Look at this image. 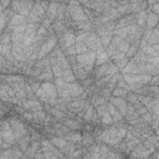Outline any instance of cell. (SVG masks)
I'll use <instances>...</instances> for the list:
<instances>
[{
    "label": "cell",
    "mask_w": 159,
    "mask_h": 159,
    "mask_svg": "<svg viewBox=\"0 0 159 159\" xmlns=\"http://www.w3.org/2000/svg\"><path fill=\"white\" fill-rule=\"evenodd\" d=\"M40 101L45 102V103H48L51 99H56L57 98V88L55 86V83H51V82H43L40 84V88L36 91L35 93Z\"/></svg>",
    "instance_id": "6da1fadb"
},
{
    "label": "cell",
    "mask_w": 159,
    "mask_h": 159,
    "mask_svg": "<svg viewBox=\"0 0 159 159\" xmlns=\"http://www.w3.org/2000/svg\"><path fill=\"white\" fill-rule=\"evenodd\" d=\"M76 62H77L78 66H81L82 68H84L89 73L93 70V66H94V62H96V52L87 51L84 53L76 55Z\"/></svg>",
    "instance_id": "7a4b0ae2"
},
{
    "label": "cell",
    "mask_w": 159,
    "mask_h": 159,
    "mask_svg": "<svg viewBox=\"0 0 159 159\" xmlns=\"http://www.w3.org/2000/svg\"><path fill=\"white\" fill-rule=\"evenodd\" d=\"M10 6L15 11V14H19V15L27 17L32 6H34V2L32 1H11Z\"/></svg>",
    "instance_id": "3957f363"
},
{
    "label": "cell",
    "mask_w": 159,
    "mask_h": 159,
    "mask_svg": "<svg viewBox=\"0 0 159 159\" xmlns=\"http://www.w3.org/2000/svg\"><path fill=\"white\" fill-rule=\"evenodd\" d=\"M9 123L11 125V129L14 132V135H15L16 140L21 139L22 137H25L27 134V128H26V125L20 119L12 117V118H9Z\"/></svg>",
    "instance_id": "277c9868"
},
{
    "label": "cell",
    "mask_w": 159,
    "mask_h": 159,
    "mask_svg": "<svg viewBox=\"0 0 159 159\" xmlns=\"http://www.w3.org/2000/svg\"><path fill=\"white\" fill-rule=\"evenodd\" d=\"M56 43H57V40H56V37L55 36H48L42 43H41V46H40V48H39V53H37V58L40 60V58H43V57H46L50 52H52V50L55 48V46H56Z\"/></svg>",
    "instance_id": "5b68a950"
},
{
    "label": "cell",
    "mask_w": 159,
    "mask_h": 159,
    "mask_svg": "<svg viewBox=\"0 0 159 159\" xmlns=\"http://www.w3.org/2000/svg\"><path fill=\"white\" fill-rule=\"evenodd\" d=\"M0 138L2 139V142L10 143L11 145H12V144L16 142L15 135H14V132H12L11 125H10V123H9V119H7V120L1 122V128H0Z\"/></svg>",
    "instance_id": "8992f818"
},
{
    "label": "cell",
    "mask_w": 159,
    "mask_h": 159,
    "mask_svg": "<svg viewBox=\"0 0 159 159\" xmlns=\"http://www.w3.org/2000/svg\"><path fill=\"white\" fill-rule=\"evenodd\" d=\"M118 71L119 70L114 66L113 62H107V63L97 67V70H96V77L98 80V78H102V77H106V76H113V75H117Z\"/></svg>",
    "instance_id": "52a82bcc"
},
{
    "label": "cell",
    "mask_w": 159,
    "mask_h": 159,
    "mask_svg": "<svg viewBox=\"0 0 159 159\" xmlns=\"http://www.w3.org/2000/svg\"><path fill=\"white\" fill-rule=\"evenodd\" d=\"M84 43H86L88 51H93V52H96V51H98V50L104 48V47L102 46V43H101L99 37H98L97 34H94V32H89V34H88V36H87Z\"/></svg>",
    "instance_id": "ba28073f"
},
{
    "label": "cell",
    "mask_w": 159,
    "mask_h": 159,
    "mask_svg": "<svg viewBox=\"0 0 159 159\" xmlns=\"http://www.w3.org/2000/svg\"><path fill=\"white\" fill-rule=\"evenodd\" d=\"M153 152H155V150L147 149L143 144H139L129 154H130V159H147L153 154Z\"/></svg>",
    "instance_id": "9c48e42d"
},
{
    "label": "cell",
    "mask_w": 159,
    "mask_h": 159,
    "mask_svg": "<svg viewBox=\"0 0 159 159\" xmlns=\"http://www.w3.org/2000/svg\"><path fill=\"white\" fill-rule=\"evenodd\" d=\"M109 46H112L113 48L118 50V51L122 52V53H125L127 50L129 48L130 43H129L127 40H123V39H120V37H118V36H113Z\"/></svg>",
    "instance_id": "30bf717a"
},
{
    "label": "cell",
    "mask_w": 159,
    "mask_h": 159,
    "mask_svg": "<svg viewBox=\"0 0 159 159\" xmlns=\"http://www.w3.org/2000/svg\"><path fill=\"white\" fill-rule=\"evenodd\" d=\"M75 40H76V35L73 31L71 30H66L62 36H61V43H62V48L63 47H73L75 46Z\"/></svg>",
    "instance_id": "8fae6325"
},
{
    "label": "cell",
    "mask_w": 159,
    "mask_h": 159,
    "mask_svg": "<svg viewBox=\"0 0 159 159\" xmlns=\"http://www.w3.org/2000/svg\"><path fill=\"white\" fill-rule=\"evenodd\" d=\"M27 21V17L22 16V15H19V14H12L7 21V29L9 30H14L15 27L25 24Z\"/></svg>",
    "instance_id": "7c38bea8"
},
{
    "label": "cell",
    "mask_w": 159,
    "mask_h": 159,
    "mask_svg": "<svg viewBox=\"0 0 159 159\" xmlns=\"http://www.w3.org/2000/svg\"><path fill=\"white\" fill-rule=\"evenodd\" d=\"M111 104L124 117L125 116V111H127V101L123 98H118V97H111Z\"/></svg>",
    "instance_id": "4fadbf2b"
},
{
    "label": "cell",
    "mask_w": 159,
    "mask_h": 159,
    "mask_svg": "<svg viewBox=\"0 0 159 159\" xmlns=\"http://www.w3.org/2000/svg\"><path fill=\"white\" fill-rule=\"evenodd\" d=\"M24 153L20 149H5L0 153V159H20Z\"/></svg>",
    "instance_id": "5bb4252c"
},
{
    "label": "cell",
    "mask_w": 159,
    "mask_h": 159,
    "mask_svg": "<svg viewBox=\"0 0 159 159\" xmlns=\"http://www.w3.org/2000/svg\"><path fill=\"white\" fill-rule=\"evenodd\" d=\"M66 88H67V92H68V94L71 96V98H72V97H73V98H77V97H80V96L83 93V87H82L81 84H78L77 82L67 83Z\"/></svg>",
    "instance_id": "9a60e30c"
},
{
    "label": "cell",
    "mask_w": 159,
    "mask_h": 159,
    "mask_svg": "<svg viewBox=\"0 0 159 159\" xmlns=\"http://www.w3.org/2000/svg\"><path fill=\"white\" fill-rule=\"evenodd\" d=\"M71 70H72V72H73V75H75L76 80H81V81H84L86 78H88V75H89V73H88V72H87L84 68H82L81 66H78L77 63L72 65Z\"/></svg>",
    "instance_id": "2e32d148"
},
{
    "label": "cell",
    "mask_w": 159,
    "mask_h": 159,
    "mask_svg": "<svg viewBox=\"0 0 159 159\" xmlns=\"http://www.w3.org/2000/svg\"><path fill=\"white\" fill-rule=\"evenodd\" d=\"M22 107L25 109H27L29 112H36V111H41L42 109V104L41 102L36 101V99H27L25 102H22Z\"/></svg>",
    "instance_id": "e0dca14e"
},
{
    "label": "cell",
    "mask_w": 159,
    "mask_h": 159,
    "mask_svg": "<svg viewBox=\"0 0 159 159\" xmlns=\"http://www.w3.org/2000/svg\"><path fill=\"white\" fill-rule=\"evenodd\" d=\"M40 150V142L39 140H31L29 148L25 152V157H27L29 159H34V157L36 155V153Z\"/></svg>",
    "instance_id": "ac0fdd59"
},
{
    "label": "cell",
    "mask_w": 159,
    "mask_h": 159,
    "mask_svg": "<svg viewBox=\"0 0 159 159\" xmlns=\"http://www.w3.org/2000/svg\"><path fill=\"white\" fill-rule=\"evenodd\" d=\"M50 142H51V144L52 145H55L61 153L65 150V148L68 145V142L63 138V137H52L51 139H50Z\"/></svg>",
    "instance_id": "d6986e66"
},
{
    "label": "cell",
    "mask_w": 159,
    "mask_h": 159,
    "mask_svg": "<svg viewBox=\"0 0 159 159\" xmlns=\"http://www.w3.org/2000/svg\"><path fill=\"white\" fill-rule=\"evenodd\" d=\"M158 20H159V16L157 14H153L150 11H148V15H147V20H145V26L148 27V30H153L157 27L158 25Z\"/></svg>",
    "instance_id": "ffe728a7"
},
{
    "label": "cell",
    "mask_w": 159,
    "mask_h": 159,
    "mask_svg": "<svg viewBox=\"0 0 159 159\" xmlns=\"http://www.w3.org/2000/svg\"><path fill=\"white\" fill-rule=\"evenodd\" d=\"M108 60H109V57H108V55H107L104 48L96 51V62H94L96 66H102V65L107 63Z\"/></svg>",
    "instance_id": "44dd1931"
},
{
    "label": "cell",
    "mask_w": 159,
    "mask_h": 159,
    "mask_svg": "<svg viewBox=\"0 0 159 159\" xmlns=\"http://www.w3.org/2000/svg\"><path fill=\"white\" fill-rule=\"evenodd\" d=\"M58 5H60V2H50L48 4V7L46 10V15H47V19H50L51 21H53L55 19H57Z\"/></svg>",
    "instance_id": "7402d4cb"
},
{
    "label": "cell",
    "mask_w": 159,
    "mask_h": 159,
    "mask_svg": "<svg viewBox=\"0 0 159 159\" xmlns=\"http://www.w3.org/2000/svg\"><path fill=\"white\" fill-rule=\"evenodd\" d=\"M63 138H65L67 142L72 143V144H78V143H81V142H82V134H81L80 132H77V130L68 132Z\"/></svg>",
    "instance_id": "603a6c76"
},
{
    "label": "cell",
    "mask_w": 159,
    "mask_h": 159,
    "mask_svg": "<svg viewBox=\"0 0 159 159\" xmlns=\"http://www.w3.org/2000/svg\"><path fill=\"white\" fill-rule=\"evenodd\" d=\"M106 108H107V112L111 114V117L113 118V122H120L123 119V116L111 104V103H107L106 104Z\"/></svg>",
    "instance_id": "cb8c5ba5"
},
{
    "label": "cell",
    "mask_w": 159,
    "mask_h": 159,
    "mask_svg": "<svg viewBox=\"0 0 159 159\" xmlns=\"http://www.w3.org/2000/svg\"><path fill=\"white\" fill-rule=\"evenodd\" d=\"M129 9L133 12H139L147 9V2L145 1H129Z\"/></svg>",
    "instance_id": "d4e9b609"
},
{
    "label": "cell",
    "mask_w": 159,
    "mask_h": 159,
    "mask_svg": "<svg viewBox=\"0 0 159 159\" xmlns=\"http://www.w3.org/2000/svg\"><path fill=\"white\" fill-rule=\"evenodd\" d=\"M30 143H31V137H30V134H26L25 137H22L21 139H19V140H17L19 149H20L22 153H25V152H26V149L29 148Z\"/></svg>",
    "instance_id": "484cf974"
},
{
    "label": "cell",
    "mask_w": 159,
    "mask_h": 159,
    "mask_svg": "<svg viewBox=\"0 0 159 159\" xmlns=\"http://www.w3.org/2000/svg\"><path fill=\"white\" fill-rule=\"evenodd\" d=\"M148 9H145V10H143V11H139L138 14H137V16H134L135 17V20H137V26L138 27H142V26H145V20H147V15H148Z\"/></svg>",
    "instance_id": "4316f807"
},
{
    "label": "cell",
    "mask_w": 159,
    "mask_h": 159,
    "mask_svg": "<svg viewBox=\"0 0 159 159\" xmlns=\"http://www.w3.org/2000/svg\"><path fill=\"white\" fill-rule=\"evenodd\" d=\"M62 80L66 83H73V82H76V77H75V75H73V72H72L71 68L63 70V72H62Z\"/></svg>",
    "instance_id": "83f0119b"
},
{
    "label": "cell",
    "mask_w": 159,
    "mask_h": 159,
    "mask_svg": "<svg viewBox=\"0 0 159 159\" xmlns=\"http://www.w3.org/2000/svg\"><path fill=\"white\" fill-rule=\"evenodd\" d=\"M63 125H65L68 130H70V129L77 130V129L81 128V124H80L76 119H65V120H63Z\"/></svg>",
    "instance_id": "f1b7e54d"
},
{
    "label": "cell",
    "mask_w": 159,
    "mask_h": 159,
    "mask_svg": "<svg viewBox=\"0 0 159 159\" xmlns=\"http://www.w3.org/2000/svg\"><path fill=\"white\" fill-rule=\"evenodd\" d=\"M52 30H55L56 32H60V34H63L66 31V26H65V22L61 21V20H55L52 22Z\"/></svg>",
    "instance_id": "f546056e"
},
{
    "label": "cell",
    "mask_w": 159,
    "mask_h": 159,
    "mask_svg": "<svg viewBox=\"0 0 159 159\" xmlns=\"http://www.w3.org/2000/svg\"><path fill=\"white\" fill-rule=\"evenodd\" d=\"M123 154L120 153V152H118V150H108L107 152V154L103 157V159H123Z\"/></svg>",
    "instance_id": "4dcf8cb0"
},
{
    "label": "cell",
    "mask_w": 159,
    "mask_h": 159,
    "mask_svg": "<svg viewBox=\"0 0 159 159\" xmlns=\"http://www.w3.org/2000/svg\"><path fill=\"white\" fill-rule=\"evenodd\" d=\"M125 99L129 102V104H135L139 102V94L135 92H128L125 96Z\"/></svg>",
    "instance_id": "1f68e13d"
},
{
    "label": "cell",
    "mask_w": 159,
    "mask_h": 159,
    "mask_svg": "<svg viewBox=\"0 0 159 159\" xmlns=\"http://www.w3.org/2000/svg\"><path fill=\"white\" fill-rule=\"evenodd\" d=\"M127 93H128V91H125V89H123V88H113V91H112V97H118V98H125V96H127Z\"/></svg>",
    "instance_id": "d6a6232c"
},
{
    "label": "cell",
    "mask_w": 159,
    "mask_h": 159,
    "mask_svg": "<svg viewBox=\"0 0 159 159\" xmlns=\"http://www.w3.org/2000/svg\"><path fill=\"white\" fill-rule=\"evenodd\" d=\"M76 26H77L80 30H82V31L89 32V30H91V27H92V24H91V21H89V20H87V21H82V22L76 24Z\"/></svg>",
    "instance_id": "836d02e7"
},
{
    "label": "cell",
    "mask_w": 159,
    "mask_h": 159,
    "mask_svg": "<svg viewBox=\"0 0 159 159\" xmlns=\"http://www.w3.org/2000/svg\"><path fill=\"white\" fill-rule=\"evenodd\" d=\"M94 114H96V112H94L93 107H87V108H86V113L83 114V119H84L86 122H89V120L93 119V116H94Z\"/></svg>",
    "instance_id": "e575fe53"
},
{
    "label": "cell",
    "mask_w": 159,
    "mask_h": 159,
    "mask_svg": "<svg viewBox=\"0 0 159 159\" xmlns=\"http://www.w3.org/2000/svg\"><path fill=\"white\" fill-rule=\"evenodd\" d=\"M0 43L1 45H11V35L9 32H2L0 35Z\"/></svg>",
    "instance_id": "d590c367"
},
{
    "label": "cell",
    "mask_w": 159,
    "mask_h": 159,
    "mask_svg": "<svg viewBox=\"0 0 159 159\" xmlns=\"http://www.w3.org/2000/svg\"><path fill=\"white\" fill-rule=\"evenodd\" d=\"M53 77V75H52V72H51V70H47V71H43V72H41L39 76H37V78L39 80H41V81H48V80H51Z\"/></svg>",
    "instance_id": "8d00e7d4"
},
{
    "label": "cell",
    "mask_w": 159,
    "mask_h": 159,
    "mask_svg": "<svg viewBox=\"0 0 159 159\" xmlns=\"http://www.w3.org/2000/svg\"><path fill=\"white\" fill-rule=\"evenodd\" d=\"M137 51H138V46H135V45H130L129 46V48L127 50V52L124 53V56L129 60V58H133V56L137 53Z\"/></svg>",
    "instance_id": "74e56055"
},
{
    "label": "cell",
    "mask_w": 159,
    "mask_h": 159,
    "mask_svg": "<svg viewBox=\"0 0 159 159\" xmlns=\"http://www.w3.org/2000/svg\"><path fill=\"white\" fill-rule=\"evenodd\" d=\"M92 142H93V137H92L91 134H88V132H86L84 134H82V142H81V143H82L84 147L92 144Z\"/></svg>",
    "instance_id": "f35d334b"
},
{
    "label": "cell",
    "mask_w": 159,
    "mask_h": 159,
    "mask_svg": "<svg viewBox=\"0 0 159 159\" xmlns=\"http://www.w3.org/2000/svg\"><path fill=\"white\" fill-rule=\"evenodd\" d=\"M7 21H9V19H7L6 12H1L0 14V32L7 26Z\"/></svg>",
    "instance_id": "ab89813d"
},
{
    "label": "cell",
    "mask_w": 159,
    "mask_h": 159,
    "mask_svg": "<svg viewBox=\"0 0 159 159\" xmlns=\"http://www.w3.org/2000/svg\"><path fill=\"white\" fill-rule=\"evenodd\" d=\"M101 122H102L103 124H112V123H113V118H112L111 114L106 111V112L101 116Z\"/></svg>",
    "instance_id": "60d3db41"
},
{
    "label": "cell",
    "mask_w": 159,
    "mask_h": 159,
    "mask_svg": "<svg viewBox=\"0 0 159 159\" xmlns=\"http://www.w3.org/2000/svg\"><path fill=\"white\" fill-rule=\"evenodd\" d=\"M128 58L127 57H124V58H120V60H117V61H113V63H114V66L118 68V70H122L127 63H128Z\"/></svg>",
    "instance_id": "b9f144b4"
},
{
    "label": "cell",
    "mask_w": 159,
    "mask_h": 159,
    "mask_svg": "<svg viewBox=\"0 0 159 159\" xmlns=\"http://www.w3.org/2000/svg\"><path fill=\"white\" fill-rule=\"evenodd\" d=\"M92 103H93V106L97 108L98 106L107 104V99H106V98H103V97H96V98H93V99H92Z\"/></svg>",
    "instance_id": "7bdbcfd3"
},
{
    "label": "cell",
    "mask_w": 159,
    "mask_h": 159,
    "mask_svg": "<svg viewBox=\"0 0 159 159\" xmlns=\"http://www.w3.org/2000/svg\"><path fill=\"white\" fill-rule=\"evenodd\" d=\"M48 112H50L51 114H53L57 119H60V118H63V117H65V113H63L62 111H60V108H50V109H48Z\"/></svg>",
    "instance_id": "ee69618b"
},
{
    "label": "cell",
    "mask_w": 159,
    "mask_h": 159,
    "mask_svg": "<svg viewBox=\"0 0 159 159\" xmlns=\"http://www.w3.org/2000/svg\"><path fill=\"white\" fill-rule=\"evenodd\" d=\"M140 119H142V120H144L145 123H152L153 117H152V114H150L149 112H147V113H144L143 116H140Z\"/></svg>",
    "instance_id": "f6af8a7d"
},
{
    "label": "cell",
    "mask_w": 159,
    "mask_h": 159,
    "mask_svg": "<svg viewBox=\"0 0 159 159\" xmlns=\"http://www.w3.org/2000/svg\"><path fill=\"white\" fill-rule=\"evenodd\" d=\"M22 117H24L25 119H27L29 122H32V120H34L32 112H24V113H22Z\"/></svg>",
    "instance_id": "bcb514c9"
},
{
    "label": "cell",
    "mask_w": 159,
    "mask_h": 159,
    "mask_svg": "<svg viewBox=\"0 0 159 159\" xmlns=\"http://www.w3.org/2000/svg\"><path fill=\"white\" fill-rule=\"evenodd\" d=\"M149 83L153 84V86H157V83H158V76H152V80H150Z\"/></svg>",
    "instance_id": "7dc6e473"
},
{
    "label": "cell",
    "mask_w": 159,
    "mask_h": 159,
    "mask_svg": "<svg viewBox=\"0 0 159 159\" xmlns=\"http://www.w3.org/2000/svg\"><path fill=\"white\" fill-rule=\"evenodd\" d=\"M7 148H11V144L10 143H6V142H2L0 149H7Z\"/></svg>",
    "instance_id": "c3c4849f"
},
{
    "label": "cell",
    "mask_w": 159,
    "mask_h": 159,
    "mask_svg": "<svg viewBox=\"0 0 159 159\" xmlns=\"http://www.w3.org/2000/svg\"><path fill=\"white\" fill-rule=\"evenodd\" d=\"M10 1H0V6L2 7V10H4V7H6V6H10Z\"/></svg>",
    "instance_id": "681fc988"
},
{
    "label": "cell",
    "mask_w": 159,
    "mask_h": 159,
    "mask_svg": "<svg viewBox=\"0 0 159 159\" xmlns=\"http://www.w3.org/2000/svg\"><path fill=\"white\" fill-rule=\"evenodd\" d=\"M20 159H29V158H27V157H24V155H22V157H21Z\"/></svg>",
    "instance_id": "f907efd6"
},
{
    "label": "cell",
    "mask_w": 159,
    "mask_h": 159,
    "mask_svg": "<svg viewBox=\"0 0 159 159\" xmlns=\"http://www.w3.org/2000/svg\"><path fill=\"white\" fill-rule=\"evenodd\" d=\"M1 144H2V139L0 138V147H1Z\"/></svg>",
    "instance_id": "816d5d0a"
},
{
    "label": "cell",
    "mask_w": 159,
    "mask_h": 159,
    "mask_svg": "<svg viewBox=\"0 0 159 159\" xmlns=\"http://www.w3.org/2000/svg\"><path fill=\"white\" fill-rule=\"evenodd\" d=\"M0 128H1V122H0Z\"/></svg>",
    "instance_id": "f5cc1de1"
},
{
    "label": "cell",
    "mask_w": 159,
    "mask_h": 159,
    "mask_svg": "<svg viewBox=\"0 0 159 159\" xmlns=\"http://www.w3.org/2000/svg\"><path fill=\"white\" fill-rule=\"evenodd\" d=\"M0 35H1V32H0Z\"/></svg>",
    "instance_id": "db71d44e"
}]
</instances>
